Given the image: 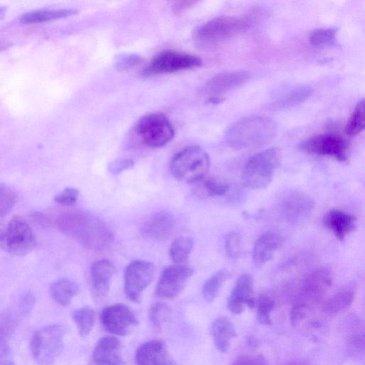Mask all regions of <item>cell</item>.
<instances>
[{
	"label": "cell",
	"instance_id": "6da1fadb",
	"mask_svg": "<svg viewBox=\"0 0 365 365\" xmlns=\"http://www.w3.org/2000/svg\"><path fill=\"white\" fill-rule=\"evenodd\" d=\"M56 224L61 232L74 237L88 249H103L113 238L103 222L83 212H63L57 217Z\"/></svg>",
	"mask_w": 365,
	"mask_h": 365
},
{
	"label": "cell",
	"instance_id": "7a4b0ae2",
	"mask_svg": "<svg viewBox=\"0 0 365 365\" xmlns=\"http://www.w3.org/2000/svg\"><path fill=\"white\" fill-rule=\"evenodd\" d=\"M255 22V16L251 14L215 17L195 29L193 41L200 48L211 50L245 32Z\"/></svg>",
	"mask_w": 365,
	"mask_h": 365
},
{
	"label": "cell",
	"instance_id": "3957f363",
	"mask_svg": "<svg viewBox=\"0 0 365 365\" xmlns=\"http://www.w3.org/2000/svg\"><path fill=\"white\" fill-rule=\"evenodd\" d=\"M277 125L267 116L252 115L233 123L226 132V141L236 149L256 148L267 145L275 136Z\"/></svg>",
	"mask_w": 365,
	"mask_h": 365
},
{
	"label": "cell",
	"instance_id": "277c9868",
	"mask_svg": "<svg viewBox=\"0 0 365 365\" xmlns=\"http://www.w3.org/2000/svg\"><path fill=\"white\" fill-rule=\"evenodd\" d=\"M210 168V158L200 146L190 145L175 154L170 170L178 180L193 183L205 177Z\"/></svg>",
	"mask_w": 365,
	"mask_h": 365
},
{
	"label": "cell",
	"instance_id": "5b68a950",
	"mask_svg": "<svg viewBox=\"0 0 365 365\" xmlns=\"http://www.w3.org/2000/svg\"><path fill=\"white\" fill-rule=\"evenodd\" d=\"M36 245V237L27 221L14 215L6 223L0 222V248L16 256L31 252Z\"/></svg>",
	"mask_w": 365,
	"mask_h": 365
},
{
	"label": "cell",
	"instance_id": "8992f818",
	"mask_svg": "<svg viewBox=\"0 0 365 365\" xmlns=\"http://www.w3.org/2000/svg\"><path fill=\"white\" fill-rule=\"evenodd\" d=\"M280 153L276 148L260 151L247 160L243 175L244 184L252 189L266 187L272 180L280 163Z\"/></svg>",
	"mask_w": 365,
	"mask_h": 365
},
{
	"label": "cell",
	"instance_id": "52a82bcc",
	"mask_svg": "<svg viewBox=\"0 0 365 365\" xmlns=\"http://www.w3.org/2000/svg\"><path fill=\"white\" fill-rule=\"evenodd\" d=\"M66 328L60 324L44 326L32 336L30 349L34 359L40 365H51L63 347Z\"/></svg>",
	"mask_w": 365,
	"mask_h": 365
},
{
	"label": "cell",
	"instance_id": "ba28073f",
	"mask_svg": "<svg viewBox=\"0 0 365 365\" xmlns=\"http://www.w3.org/2000/svg\"><path fill=\"white\" fill-rule=\"evenodd\" d=\"M135 130L144 145L153 148L166 145L175 135L168 118L159 113L143 115L137 122Z\"/></svg>",
	"mask_w": 365,
	"mask_h": 365
},
{
	"label": "cell",
	"instance_id": "9c48e42d",
	"mask_svg": "<svg viewBox=\"0 0 365 365\" xmlns=\"http://www.w3.org/2000/svg\"><path fill=\"white\" fill-rule=\"evenodd\" d=\"M201 60L195 56L173 50L163 51L157 54L143 69L144 75L169 73L190 69L201 65Z\"/></svg>",
	"mask_w": 365,
	"mask_h": 365
},
{
	"label": "cell",
	"instance_id": "30bf717a",
	"mask_svg": "<svg viewBox=\"0 0 365 365\" xmlns=\"http://www.w3.org/2000/svg\"><path fill=\"white\" fill-rule=\"evenodd\" d=\"M155 273L154 264L145 260L130 262L124 272V292L132 302L139 303L144 290L152 282Z\"/></svg>",
	"mask_w": 365,
	"mask_h": 365
},
{
	"label": "cell",
	"instance_id": "8fae6325",
	"mask_svg": "<svg viewBox=\"0 0 365 365\" xmlns=\"http://www.w3.org/2000/svg\"><path fill=\"white\" fill-rule=\"evenodd\" d=\"M101 321L106 331L122 336L130 334L138 324L133 311L123 304L105 307L101 314Z\"/></svg>",
	"mask_w": 365,
	"mask_h": 365
},
{
	"label": "cell",
	"instance_id": "7c38bea8",
	"mask_svg": "<svg viewBox=\"0 0 365 365\" xmlns=\"http://www.w3.org/2000/svg\"><path fill=\"white\" fill-rule=\"evenodd\" d=\"M300 148L307 153L332 157L344 162L348 158V143L334 134H319L307 138L300 143Z\"/></svg>",
	"mask_w": 365,
	"mask_h": 365
},
{
	"label": "cell",
	"instance_id": "4fadbf2b",
	"mask_svg": "<svg viewBox=\"0 0 365 365\" xmlns=\"http://www.w3.org/2000/svg\"><path fill=\"white\" fill-rule=\"evenodd\" d=\"M192 274V269L185 264L165 267L156 285L155 295L163 299L175 297L184 289Z\"/></svg>",
	"mask_w": 365,
	"mask_h": 365
},
{
	"label": "cell",
	"instance_id": "5bb4252c",
	"mask_svg": "<svg viewBox=\"0 0 365 365\" xmlns=\"http://www.w3.org/2000/svg\"><path fill=\"white\" fill-rule=\"evenodd\" d=\"M35 301L34 294L27 292L23 294L14 304L0 314V331L8 339L21 319L31 311Z\"/></svg>",
	"mask_w": 365,
	"mask_h": 365
},
{
	"label": "cell",
	"instance_id": "9a60e30c",
	"mask_svg": "<svg viewBox=\"0 0 365 365\" xmlns=\"http://www.w3.org/2000/svg\"><path fill=\"white\" fill-rule=\"evenodd\" d=\"M136 365H175L166 344L160 340H150L140 345L135 353Z\"/></svg>",
	"mask_w": 365,
	"mask_h": 365
},
{
	"label": "cell",
	"instance_id": "2e32d148",
	"mask_svg": "<svg viewBox=\"0 0 365 365\" xmlns=\"http://www.w3.org/2000/svg\"><path fill=\"white\" fill-rule=\"evenodd\" d=\"M255 303L252 277L245 274L240 275L228 297V309L232 313L240 314L244 311L245 306L253 308Z\"/></svg>",
	"mask_w": 365,
	"mask_h": 365
},
{
	"label": "cell",
	"instance_id": "e0dca14e",
	"mask_svg": "<svg viewBox=\"0 0 365 365\" xmlns=\"http://www.w3.org/2000/svg\"><path fill=\"white\" fill-rule=\"evenodd\" d=\"M92 356L96 365H125L120 341L114 336L101 338L93 349Z\"/></svg>",
	"mask_w": 365,
	"mask_h": 365
},
{
	"label": "cell",
	"instance_id": "ac0fdd59",
	"mask_svg": "<svg viewBox=\"0 0 365 365\" xmlns=\"http://www.w3.org/2000/svg\"><path fill=\"white\" fill-rule=\"evenodd\" d=\"M174 227L173 215L167 210H161L148 218L142 226L141 232L148 238L163 241L170 236Z\"/></svg>",
	"mask_w": 365,
	"mask_h": 365
},
{
	"label": "cell",
	"instance_id": "d6986e66",
	"mask_svg": "<svg viewBox=\"0 0 365 365\" xmlns=\"http://www.w3.org/2000/svg\"><path fill=\"white\" fill-rule=\"evenodd\" d=\"M249 78L250 74L245 71L222 72L210 78L204 86V91L212 96L222 94L242 85Z\"/></svg>",
	"mask_w": 365,
	"mask_h": 365
},
{
	"label": "cell",
	"instance_id": "ffe728a7",
	"mask_svg": "<svg viewBox=\"0 0 365 365\" xmlns=\"http://www.w3.org/2000/svg\"><path fill=\"white\" fill-rule=\"evenodd\" d=\"M114 264L107 259L96 261L91 267V279L93 294L97 297H105L110 288V282L115 274Z\"/></svg>",
	"mask_w": 365,
	"mask_h": 365
},
{
	"label": "cell",
	"instance_id": "44dd1931",
	"mask_svg": "<svg viewBox=\"0 0 365 365\" xmlns=\"http://www.w3.org/2000/svg\"><path fill=\"white\" fill-rule=\"evenodd\" d=\"M282 242L281 237L273 232H265L255 241L252 259L257 267H262L269 261Z\"/></svg>",
	"mask_w": 365,
	"mask_h": 365
},
{
	"label": "cell",
	"instance_id": "7402d4cb",
	"mask_svg": "<svg viewBox=\"0 0 365 365\" xmlns=\"http://www.w3.org/2000/svg\"><path fill=\"white\" fill-rule=\"evenodd\" d=\"M323 221L339 240L344 241L346 235L354 230L356 219L344 211L332 209L325 214Z\"/></svg>",
	"mask_w": 365,
	"mask_h": 365
},
{
	"label": "cell",
	"instance_id": "603a6c76",
	"mask_svg": "<svg viewBox=\"0 0 365 365\" xmlns=\"http://www.w3.org/2000/svg\"><path fill=\"white\" fill-rule=\"evenodd\" d=\"M331 284L329 272L325 269L314 271L305 279L302 293L307 299L318 300Z\"/></svg>",
	"mask_w": 365,
	"mask_h": 365
},
{
	"label": "cell",
	"instance_id": "cb8c5ba5",
	"mask_svg": "<svg viewBox=\"0 0 365 365\" xmlns=\"http://www.w3.org/2000/svg\"><path fill=\"white\" fill-rule=\"evenodd\" d=\"M211 333L216 348L222 353L227 351L231 339L237 336L233 324L224 317H218L215 320L212 325Z\"/></svg>",
	"mask_w": 365,
	"mask_h": 365
},
{
	"label": "cell",
	"instance_id": "d4e9b609",
	"mask_svg": "<svg viewBox=\"0 0 365 365\" xmlns=\"http://www.w3.org/2000/svg\"><path fill=\"white\" fill-rule=\"evenodd\" d=\"M356 287L349 284L329 298L323 305V311L329 315L336 314L349 307L354 298Z\"/></svg>",
	"mask_w": 365,
	"mask_h": 365
},
{
	"label": "cell",
	"instance_id": "484cf974",
	"mask_svg": "<svg viewBox=\"0 0 365 365\" xmlns=\"http://www.w3.org/2000/svg\"><path fill=\"white\" fill-rule=\"evenodd\" d=\"M78 284L68 278H60L53 282L49 288L51 298L58 304L66 307L78 294Z\"/></svg>",
	"mask_w": 365,
	"mask_h": 365
},
{
	"label": "cell",
	"instance_id": "4316f807",
	"mask_svg": "<svg viewBox=\"0 0 365 365\" xmlns=\"http://www.w3.org/2000/svg\"><path fill=\"white\" fill-rule=\"evenodd\" d=\"M74 9H38L27 12L21 17L25 24H36L66 18L77 13Z\"/></svg>",
	"mask_w": 365,
	"mask_h": 365
},
{
	"label": "cell",
	"instance_id": "83f0119b",
	"mask_svg": "<svg viewBox=\"0 0 365 365\" xmlns=\"http://www.w3.org/2000/svg\"><path fill=\"white\" fill-rule=\"evenodd\" d=\"M313 207V202L307 196L294 194L284 202L283 210L291 219H297L306 215Z\"/></svg>",
	"mask_w": 365,
	"mask_h": 365
},
{
	"label": "cell",
	"instance_id": "f1b7e54d",
	"mask_svg": "<svg viewBox=\"0 0 365 365\" xmlns=\"http://www.w3.org/2000/svg\"><path fill=\"white\" fill-rule=\"evenodd\" d=\"M190 185L192 192L199 197L223 195L229 189L226 183L214 179H206L205 177Z\"/></svg>",
	"mask_w": 365,
	"mask_h": 365
},
{
	"label": "cell",
	"instance_id": "f546056e",
	"mask_svg": "<svg viewBox=\"0 0 365 365\" xmlns=\"http://www.w3.org/2000/svg\"><path fill=\"white\" fill-rule=\"evenodd\" d=\"M230 277L226 269H220L212 274L205 282L202 289L203 298L207 302H212L217 297L224 282Z\"/></svg>",
	"mask_w": 365,
	"mask_h": 365
},
{
	"label": "cell",
	"instance_id": "4dcf8cb0",
	"mask_svg": "<svg viewBox=\"0 0 365 365\" xmlns=\"http://www.w3.org/2000/svg\"><path fill=\"white\" fill-rule=\"evenodd\" d=\"M194 245L192 238L180 236L176 237L171 243L169 254L175 264H184L192 252Z\"/></svg>",
	"mask_w": 365,
	"mask_h": 365
},
{
	"label": "cell",
	"instance_id": "1f68e13d",
	"mask_svg": "<svg viewBox=\"0 0 365 365\" xmlns=\"http://www.w3.org/2000/svg\"><path fill=\"white\" fill-rule=\"evenodd\" d=\"M312 93V89L307 86L294 88L274 101L273 107L276 108L292 107L306 101Z\"/></svg>",
	"mask_w": 365,
	"mask_h": 365
},
{
	"label": "cell",
	"instance_id": "d6a6232c",
	"mask_svg": "<svg viewBox=\"0 0 365 365\" xmlns=\"http://www.w3.org/2000/svg\"><path fill=\"white\" fill-rule=\"evenodd\" d=\"M95 312L90 307H81L72 314V319L76 324L81 336H86L92 330L95 324Z\"/></svg>",
	"mask_w": 365,
	"mask_h": 365
},
{
	"label": "cell",
	"instance_id": "836d02e7",
	"mask_svg": "<svg viewBox=\"0 0 365 365\" xmlns=\"http://www.w3.org/2000/svg\"><path fill=\"white\" fill-rule=\"evenodd\" d=\"M364 100L358 102L346 125L345 131L349 135L359 133L364 128Z\"/></svg>",
	"mask_w": 365,
	"mask_h": 365
},
{
	"label": "cell",
	"instance_id": "e575fe53",
	"mask_svg": "<svg viewBox=\"0 0 365 365\" xmlns=\"http://www.w3.org/2000/svg\"><path fill=\"white\" fill-rule=\"evenodd\" d=\"M16 198V193L11 186L0 183V220L12 210Z\"/></svg>",
	"mask_w": 365,
	"mask_h": 365
},
{
	"label": "cell",
	"instance_id": "d590c367",
	"mask_svg": "<svg viewBox=\"0 0 365 365\" xmlns=\"http://www.w3.org/2000/svg\"><path fill=\"white\" fill-rule=\"evenodd\" d=\"M170 307L163 302L153 304L148 312V317L151 323L155 327H161L166 322L171 315Z\"/></svg>",
	"mask_w": 365,
	"mask_h": 365
},
{
	"label": "cell",
	"instance_id": "8d00e7d4",
	"mask_svg": "<svg viewBox=\"0 0 365 365\" xmlns=\"http://www.w3.org/2000/svg\"><path fill=\"white\" fill-rule=\"evenodd\" d=\"M274 302L267 295L262 294L257 301V319L262 324L270 325L271 312L274 309Z\"/></svg>",
	"mask_w": 365,
	"mask_h": 365
},
{
	"label": "cell",
	"instance_id": "74e56055",
	"mask_svg": "<svg viewBox=\"0 0 365 365\" xmlns=\"http://www.w3.org/2000/svg\"><path fill=\"white\" fill-rule=\"evenodd\" d=\"M336 29L334 28H322L313 31L309 36V41L314 46H321L332 43L336 38Z\"/></svg>",
	"mask_w": 365,
	"mask_h": 365
},
{
	"label": "cell",
	"instance_id": "f35d334b",
	"mask_svg": "<svg viewBox=\"0 0 365 365\" xmlns=\"http://www.w3.org/2000/svg\"><path fill=\"white\" fill-rule=\"evenodd\" d=\"M225 249L227 256L230 258H238L241 255L242 249L240 235L237 232H230L226 237Z\"/></svg>",
	"mask_w": 365,
	"mask_h": 365
},
{
	"label": "cell",
	"instance_id": "ab89813d",
	"mask_svg": "<svg viewBox=\"0 0 365 365\" xmlns=\"http://www.w3.org/2000/svg\"><path fill=\"white\" fill-rule=\"evenodd\" d=\"M79 196V191L75 187H66L54 196V201L63 206L73 205Z\"/></svg>",
	"mask_w": 365,
	"mask_h": 365
},
{
	"label": "cell",
	"instance_id": "60d3db41",
	"mask_svg": "<svg viewBox=\"0 0 365 365\" xmlns=\"http://www.w3.org/2000/svg\"><path fill=\"white\" fill-rule=\"evenodd\" d=\"M0 365H14L8 338L0 331Z\"/></svg>",
	"mask_w": 365,
	"mask_h": 365
},
{
	"label": "cell",
	"instance_id": "b9f144b4",
	"mask_svg": "<svg viewBox=\"0 0 365 365\" xmlns=\"http://www.w3.org/2000/svg\"><path fill=\"white\" fill-rule=\"evenodd\" d=\"M232 365H267L260 354L243 355L238 357Z\"/></svg>",
	"mask_w": 365,
	"mask_h": 365
},
{
	"label": "cell",
	"instance_id": "7bdbcfd3",
	"mask_svg": "<svg viewBox=\"0 0 365 365\" xmlns=\"http://www.w3.org/2000/svg\"><path fill=\"white\" fill-rule=\"evenodd\" d=\"M142 61V58L135 54H124L120 57L116 63L117 68L126 70L137 66Z\"/></svg>",
	"mask_w": 365,
	"mask_h": 365
},
{
	"label": "cell",
	"instance_id": "ee69618b",
	"mask_svg": "<svg viewBox=\"0 0 365 365\" xmlns=\"http://www.w3.org/2000/svg\"><path fill=\"white\" fill-rule=\"evenodd\" d=\"M134 163L130 159L116 160L108 165V170L113 175H118L125 170L132 168Z\"/></svg>",
	"mask_w": 365,
	"mask_h": 365
},
{
	"label": "cell",
	"instance_id": "f6af8a7d",
	"mask_svg": "<svg viewBox=\"0 0 365 365\" xmlns=\"http://www.w3.org/2000/svg\"><path fill=\"white\" fill-rule=\"evenodd\" d=\"M195 2L192 1H179L174 3L173 8L176 13H181L188 9Z\"/></svg>",
	"mask_w": 365,
	"mask_h": 365
},
{
	"label": "cell",
	"instance_id": "bcb514c9",
	"mask_svg": "<svg viewBox=\"0 0 365 365\" xmlns=\"http://www.w3.org/2000/svg\"><path fill=\"white\" fill-rule=\"evenodd\" d=\"M11 46V42L6 40H0V51L7 50Z\"/></svg>",
	"mask_w": 365,
	"mask_h": 365
},
{
	"label": "cell",
	"instance_id": "7dc6e473",
	"mask_svg": "<svg viewBox=\"0 0 365 365\" xmlns=\"http://www.w3.org/2000/svg\"><path fill=\"white\" fill-rule=\"evenodd\" d=\"M223 101V99L220 97L212 96L209 98L208 101L212 103H218Z\"/></svg>",
	"mask_w": 365,
	"mask_h": 365
},
{
	"label": "cell",
	"instance_id": "c3c4849f",
	"mask_svg": "<svg viewBox=\"0 0 365 365\" xmlns=\"http://www.w3.org/2000/svg\"><path fill=\"white\" fill-rule=\"evenodd\" d=\"M6 12V9L4 6H0V20H1L4 17Z\"/></svg>",
	"mask_w": 365,
	"mask_h": 365
},
{
	"label": "cell",
	"instance_id": "681fc988",
	"mask_svg": "<svg viewBox=\"0 0 365 365\" xmlns=\"http://www.w3.org/2000/svg\"><path fill=\"white\" fill-rule=\"evenodd\" d=\"M286 365H307V364L302 361H291V362L288 363Z\"/></svg>",
	"mask_w": 365,
	"mask_h": 365
}]
</instances>
